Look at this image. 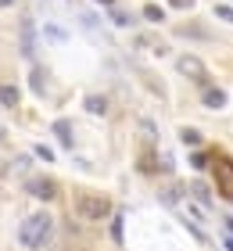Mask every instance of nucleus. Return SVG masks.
<instances>
[{
    "label": "nucleus",
    "instance_id": "obj_19",
    "mask_svg": "<svg viewBox=\"0 0 233 251\" xmlns=\"http://www.w3.org/2000/svg\"><path fill=\"white\" fill-rule=\"evenodd\" d=\"M108 11H111V18L119 22V25H129V15H122V11H115V7H108Z\"/></svg>",
    "mask_w": 233,
    "mask_h": 251
},
{
    "label": "nucleus",
    "instance_id": "obj_9",
    "mask_svg": "<svg viewBox=\"0 0 233 251\" xmlns=\"http://www.w3.org/2000/svg\"><path fill=\"white\" fill-rule=\"evenodd\" d=\"M32 43H36V36H32V22H29V18H22V47H26L29 58L36 54V50H32Z\"/></svg>",
    "mask_w": 233,
    "mask_h": 251
},
{
    "label": "nucleus",
    "instance_id": "obj_20",
    "mask_svg": "<svg viewBox=\"0 0 233 251\" xmlns=\"http://www.w3.org/2000/svg\"><path fill=\"white\" fill-rule=\"evenodd\" d=\"M111 237H115V241H122V219L111 223Z\"/></svg>",
    "mask_w": 233,
    "mask_h": 251
},
{
    "label": "nucleus",
    "instance_id": "obj_17",
    "mask_svg": "<svg viewBox=\"0 0 233 251\" xmlns=\"http://www.w3.org/2000/svg\"><path fill=\"white\" fill-rule=\"evenodd\" d=\"M43 32H47L51 40H65V29H61V25H47Z\"/></svg>",
    "mask_w": 233,
    "mask_h": 251
},
{
    "label": "nucleus",
    "instance_id": "obj_4",
    "mask_svg": "<svg viewBox=\"0 0 233 251\" xmlns=\"http://www.w3.org/2000/svg\"><path fill=\"white\" fill-rule=\"evenodd\" d=\"M29 194H32V198H40V201H54L57 187H54V179H43V176H29Z\"/></svg>",
    "mask_w": 233,
    "mask_h": 251
},
{
    "label": "nucleus",
    "instance_id": "obj_22",
    "mask_svg": "<svg viewBox=\"0 0 233 251\" xmlns=\"http://www.w3.org/2000/svg\"><path fill=\"white\" fill-rule=\"evenodd\" d=\"M97 4H101V7H115V0H97Z\"/></svg>",
    "mask_w": 233,
    "mask_h": 251
},
{
    "label": "nucleus",
    "instance_id": "obj_10",
    "mask_svg": "<svg viewBox=\"0 0 233 251\" xmlns=\"http://www.w3.org/2000/svg\"><path fill=\"white\" fill-rule=\"evenodd\" d=\"M18 90L15 86H0V104H4V108H18Z\"/></svg>",
    "mask_w": 233,
    "mask_h": 251
},
{
    "label": "nucleus",
    "instance_id": "obj_1",
    "mask_svg": "<svg viewBox=\"0 0 233 251\" xmlns=\"http://www.w3.org/2000/svg\"><path fill=\"white\" fill-rule=\"evenodd\" d=\"M18 237H22V244H26V248H47V244L54 241V219H51L47 212L29 215V219L22 223Z\"/></svg>",
    "mask_w": 233,
    "mask_h": 251
},
{
    "label": "nucleus",
    "instance_id": "obj_12",
    "mask_svg": "<svg viewBox=\"0 0 233 251\" xmlns=\"http://www.w3.org/2000/svg\"><path fill=\"white\" fill-rule=\"evenodd\" d=\"M180 198H183V187H165L161 190V204H180Z\"/></svg>",
    "mask_w": 233,
    "mask_h": 251
},
{
    "label": "nucleus",
    "instance_id": "obj_2",
    "mask_svg": "<svg viewBox=\"0 0 233 251\" xmlns=\"http://www.w3.org/2000/svg\"><path fill=\"white\" fill-rule=\"evenodd\" d=\"M76 212L83 215V219L104 223V219L111 215V201L104 198V194H86V190H79V194H76Z\"/></svg>",
    "mask_w": 233,
    "mask_h": 251
},
{
    "label": "nucleus",
    "instance_id": "obj_14",
    "mask_svg": "<svg viewBox=\"0 0 233 251\" xmlns=\"http://www.w3.org/2000/svg\"><path fill=\"white\" fill-rule=\"evenodd\" d=\"M180 136H183V144H201V133H197V129H190V126H186V129H180Z\"/></svg>",
    "mask_w": 233,
    "mask_h": 251
},
{
    "label": "nucleus",
    "instance_id": "obj_24",
    "mask_svg": "<svg viewBox=\"0 0 233 251\" xmlns=\"http://www.w3.org/2000/svg\"><path fill=\"white\" fill-rule=\"evenodd\" d=\"M0 136H4V129H0Z\"/></svg>",
    "mask_w": 233,
    "mask_h": 251
},
{
    "label": "nucleus",
    "instance_id": "obj_6",
    "mask_svg": "<svg viewBox=\"0 0 233 251\" xmlns=\"http://www.w3.org/2000/svg\"><path fill=\"white\" fill-rule=\"evenodd\" d=\"M83 104H86V111H90V115H97V119H104V115H108V100H104L101 94H86V100H83Z\"/></svg>",
    "mask_w": 233,
    "mask_h": 251
},
{
    "label": "nucleus",
    "instance_id": "obj_3",
    "mask_svg": "<svg viewBox=\"0 0 233 251\" xmlns=\"http://www.w3.org/2000/svg\"><path fill=\"white\" fill-rule=\"evenodd\" d=\"M215 183L219 194L233 201V158H215Z\"/></svg>",
    "mask_w": 233,
    "mask_h": 251
},
{
    "label": "nucleus",
    "instance_id": "obj_16",
    "mask_svg": "<svg viewBox=\"0 0 233 251\" xmlns=\"http://www.w3.org/2000/svg\"><path fill=\"white\" fill-rule=\"evenodd\" d=\"M215 15L223 18V22H230V25H233V7H226V4H219V7H215Z\"/></svg>",
    "mask_w": 233,
    "mask_h": 251
},
{
    "label": "nucleus",
    "instance_id": "obj_8",
    "mask_svg": "<svg viewBox=\"0 0 233 251\" xmlns=\"http://www.w3.org/2000/svg\"><path fill=\"white\" fill-rule=\"evenodd\" d=\"M54 133H57V140H61L65 147H76L72 144V126H68V119H57L54 122Z\"/></svg>",
    "mask_w": 233,
    "mask_h": 251
},
{
    "label": "nucleus",
    "instance_id": "obj_13",
    "mask_svg": "<svg viewBox=\"0 0 233 251\" xmlns=\"http://www.w3.org/2000/svg\"><path fill=\"white\" fill-rule=\"evenodd\" d=\"M29 83H32V90H36V94H47V83H43V68L36 65L32 68V75H29Z\"/></svg>",
    "mask_w": 233,
    "mask_h": 251
},
{
    "label": "nucleus",
    "instance_id": "obj_23",
    "mask_svg": "<svg viewBox=\"0 0 233 251\" xmlns=\"http://www.w3.org/2000/svg\"><path fill=\"white\" fill-rule=\"evenodd\" d=\"M11 4H15V0H0V7H11Z\"/></svg>",
    "mask_w": 233,
    "mask_h": 251
},
{
    "label": "nucleus",
    "instance_id": "obj_7",
    "mask_svg": "<svg viewBox=\"0 0 233 251\" xmlns=\"http://www.w3.org/2000/svg\"><path fill=\"white\" fill-rule=\"evenodd\" d=\"M205 104H208V108H223V104H226V94H223L219 86H205Z\"/></svg>",
    "mask_w": 233,
    "mask_h": 251
},
{
    "label": "nucleus",
    "instance_id": "obj_5",
    "mask_svg": "<svg viewBox=\"0 0 233 251\" xmlns=\"http://www.w3.org/2000/svg\"><path fill=\"white\" fill-rule=\"evenodd\" d=\"M180 72L190 75V79H197V83H205V65L197 61V58H190V54H186V58H180Z\"/></svg>",
    "mask_w": 233,
    "mask_h": 251
},
{
    "label": "nucleus",
    "instance_id": "obj_15",
    "mask_svg": "<svg viewBox=\"0 0 233 251\" xmlns=\"http://www.w3.org/2000/svg\"><path fill=\"white\" fill-rule=\"evenodd\" d=\"M144 18H147V22H161V7H158V4H147V7H144Z\"/></svg>",
    "mask_w": 233,
    "mask_h": 251
},
{
    "label": "nucleus",
    "instance_id": "obj_18",
    "mask_svg": "<svg viewBox=\"0 0 233 251\" xmlns=\"http://www.w3.org/2000/svg\"><path fill=\"white\" fill-rule=\"evenodd\" d=\"M36 158H43V162H54V151H51V147H43V144H36Z\"/></svg>",
    "mask_w": 233,
    "mask_h": 251
},
{
    "label": "nucleus",
    "instance_id": "obj_21",
    "mask_svg": "<svg viewBox=\"0 0 233 251\" xmlns=\"http://www.w3.org/2000/svg\"><path fill=\"white\" fill-rule=\"evenodd\" d=\"M190 4H194V0H172V7H180V11H183V7H190Z\"/></svg>",
    "mask_w": 233,
    "mask_h": 251
},
{
    "label": "nucleus",
    "instance_id": "obj_11",
    "mask_svg": "<svg viewBox=\"0 0 233 251\" xmlns=\"http://www.w3.org/2000/svg\"><path fill=\"white\" fill-rule=\"evenodd\" d=\"M190 194H194L201 204H212V194H208V187L201 183V179H194V183H190Z\"/></svg>",
    "mask_w": 233,
    "mask_h": 251
}]
</instances>
